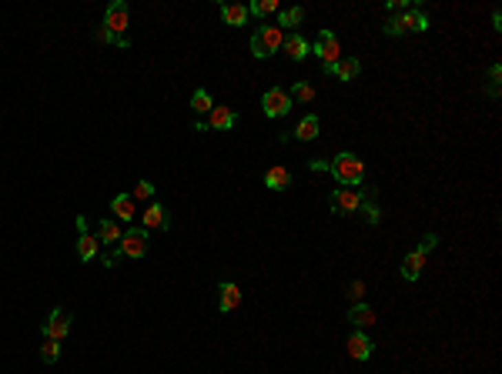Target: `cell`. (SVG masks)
Listing matches in <instances>:
<instances>
[{"label":"cell","instance_id":"9","mask_svg":"<svg viewBox=\"0 0 502 374\" xmlns=\"http://www.w3.org/2000/svg\"><path fill=\"white\" fill-rule=\"evenodd\" d=\"M141 227L144 231H168L171 227V211L164 204H151L148 211L141 214Z\"/></svg>","mask_w":502,"mask_h":374},{"label":"cell","instance_id":"5","mask_svg":"<svg viewBox=\"0 0 502 374\" xmlns=\"http://www.w3.org/2000/svg\"><path fill=\"white\" fill-rule=\"evenodd\" d=\"M292 107H295V100L288 97V91H281V87H268V91L261 94V110H265V117H272V121L285 117Z\"/></svg>","mask_w":502,"mask_h":374},{"label":"cell","instance_id":"7","mask_svg":"<svg viewBox=\"0 0 502 374\" xmlns=\"http://www.w3.org/2000/svg\"><path fill=\"white\" fill-rule=\"evenodd\" d=\"M71 311L67 307H54L47 314V321H44V338H50V341H64L67 334H71Z\"/></svg>","mask_w":502,"mask_h":374},{"label":"cell","instance_id":"4","mask_svg":"<svg viewBox=\"0 0 502 374\" xmlns=\"http://www.w3.org/2000/svg\"><path fill=\"white\" fill-rule=\"evenodd\" d=\"M148 244H151V231H144L141 224H131L124 234H121L118 250H121V257H144V254H148Z\"/></svg>","mask_w":502,"mask_h":374},{"label":"cell","instance_id":"1","mask_svg":"<svg viewBox=\"0 0 502 374\" xmlns=\"http://www.w3.org/2000/svg\"><path fill=\"white\" fill-rule=\"evenodd\" d=\"M328 174L335 177L342 187H362V180H365V164L358 161V154L342 150L335 161H328Z\"/></svg>","mask_w":502,"mask_h":374},{"label":"cell","instance_id":"32","mask_svg":"<svg viewBox=\"0 0 502 374\" xmlns=\"http://www.w3.org/2000/svg\"><path fill=\"white\" fill-rule=\"evenodd\" d=\"M134 200H151L154 198V184L151 180H138V187H134V194H131Z\"/></svg>","mask_w":502,"mask_h":374},{"label":"cell","instance_id":"12","mask_svg":"<svg viewBox=\"0 0 502 374\" xmlns=\"http://www.w3.org/2000/svg\"><path fill=\"white\" fill-rule=\"evenodd\" d=\"M372 338L365 334V331H355V334H349V358H355V361H369L372 358Z\"/></svg>","mask_w":502,"mask_h":374},{"label":"cell","instance_id":"6","mask_svg":"<svg viewBox=\"0 0 502 374\" xmlns=\"http://www.w3.org/2000/svg\"><path fill=\"white\" fill-rule=\"evenodd\" d=\"M312 54L322 60V71L325 67H331V64H338L342 60V47H338V37L331 34V30H322L318 34V40L312 44Z\"/></svg>","mask_w":502,"mask_h":374},{"label":"cell","instance_id":"35","mask_svg":"<svg viewBox=\"0 0 502 374\" xmlns=\"http://www.w3.org/2000/svg\"><path fill=\"white\" fill-rule=\"evenodd\" d=\"M77 234H87V218H84V214H77Z\"/></svg>","mask_w":502,"mask_h":374},{"label":"cell","instance_id":"28","mask_svg":"<svg viewBox=\"0 0 502 374\" xmlns=\"http://www.w3.org/2000/svg\"><path fill=\"white\" fill-rule=\"evenodd\" d=\"M191 107H195L198 114H211V107H215V100H211V94H208L204 87H198V91L191 94Z\"/></svg>","mask_w":502,"mask_h":374},{"label":"cell","instance_id":"21","mask_svg":"<svg viewBox=\"0 0 502 374\" xmlns=\"http://www.w3.org/2000/svg\"><path fill=\"white\" fill-rule=\"evenodd\" d=\"M121 234H124V231H121V224H118V221L104 218V221L98 224V234H94V237H98L100 244H118V241H121Z\"/></svg>","mask_w":502,"mask_h":374},{"label":"cell","instance_id":"17","mask_svg":"<svg viewBox=\"0 0 502 374\" xmlns=\"http://www.w3.org/2000/svg\"><path fill=\"white\" fill-rule=\"evenodd\" d=\"M328 77H338V80H355V77L362 74V64L355 60V57H342L338 64H331V67H325Z\"/></svg>","mask_w":502,"mask_h":374},{"label":"cell","instance_id":"16","mask_svg":"<svg viewBox=\"0 0 502 374\" xmlns=\"http://www.w3.org/2000/svg\"><path fill=\"white\" fill-rule=\"evenodd\" d=\"M238 304H241V288H238L234 281H225V284L218 288V307H221V314L234 311Z\"/></svg>","mask_w":502,"mask_h":374},{"label":"cell","instance_id":"22","mask_svg":"<svg viewBox=\"0 0 502 374\" xmlns=\"http://www.w3.org/2000/svg\"><path fill=\"white\" fill-rule=\"evenodd\" d=\"M98 254H100V241L94 234H80V237H77V257H80V261H94Z\"/></svg>","mask_w":502,"mask_h":374},{"label":"cell","instance_id":"13","mask_svg":"<svg viewBox=\"0 0 502 374\" xmlns=\"http://www.w3.org/2000/svg\"><path fill=\"white\" fill-rule=\"evenodd\" d=\"M422 268H426V254L422 250H408L405 257H402V277L405 281H419L422 277Z\"/></svg>","mask_w":502,"mask_h":374},{"label":"cell","instance_id":"24","mask_svg":"<svg viewBox=\"0 0 502 374\" xmlns=\"http://www.w3.org/2000/svg\"><path fill=\"white\" fill-rule=\"evenodd\" d=\"M389 37H402V34H408V10H402V14H392L385 27H382Z\"/></svg>","mask_w":502,"mask_h":374},{"label":"cell","instance_id":"30","mask_svg":"<svg viewBox=\"0 0 502 374\" xmlns=\"http://www.w3.org/2000/svg\"><path fill=\"white\" fill-rule=\"evenodd\" d=\"M281 7H278V0H254L248 7V14H254V17H268V14H278Z\"/></svg>","mask_w":502,"mask_h":374},{"label":"cell","instance_id":"23","mask_svg":"<svg viewBox=\"0 0 502 374\" xmlns=\"http://www.w3.org/2000/svg\"><path fill=\"white\" fill-rule=\"evenodd\" d=\"M305 21V10L301 7H285V10H278V30H295V27Z\"/></svg>","mask_w":502,"mask_h":374},{"label":"cell","instance_id":"37","mask_svg":"<svg viewBox=\"0 0 502 374\" xmlns=\"http://www.w3.org/2000/svg\"><path fill=\"white\" fill-rule=\"evenodd\" d=\"M492 27H496V30H502V14H499V10H492Z\"/></svg>","mask_w":502,"mask_h":374},{"label":"cell","instance_id":"33","mask_svg":"<svg viewBox=\"0 0 502 374\" xmlns=\"http://www.w3.org/2000/svg\"><path fill=\"white\" fill-rule=\"evenodd\" d=\"M439 248V234H426L422 241H419V248L415 250H422V254H428V250H435Z\"/></svg>","mask_w":502,"mask_h":374},{"label":"cell","instance_id":"14","mask_svg":"<svg viewBox=\"0 0 502 374\" xmlns=\"http://www.w3.org/2000/svg\"><path fill=\"white\" fill-rule=\"evenodd\" d=\"M349 325H355L358 331H365V327H372L375 325V307L372 304H351L349 307Z\"/></svg>","mask_w":502,"mask_h":374},{"label":"cell","instance_id":"2","mask_svg":"<svg viewBox=\"0 0 502 374\" xmlns=\"http://www.w3.org/2000/svg\"><path fill=\"white\" fill-rule=\"evenodd\" d=\"M372 191H378V187H338V191H331L328 207H331V214H338V218L355 214V211L362 207L365 194H372Z\"/></svg>","mask_w":502,"mask_h":374},{"label":"cell","instance_id":"18","mask_svg":"<svg viewBox=\"0 0 502 374\" xmlns=\"http://www.w3.org/2000/svg\"><path fill=\"white\" fill-rule=\"evenodd\" d=\"M248 7L245 3H221V21H225L228 27H245L248 24Z\"/></svg>","mask_w":502,"mask_h":374},{"label":"cell","instance_id":"20","mask_svg":"<svg viewBox=\"0 0 502 374\" xmlns=\"http://www.w3.org/2000/svg\"><path fill=\"white\" fill-rule=\"evenodd\" d=\"M111 214L118 218V221H134V198L131 194H118V198L111 200Z\"/></svg>","mask_w":502,"mask_h":374},{"label":"cell","instance_id":"34","mask_svg":"<svg viewBox=\"0 0 502 374\" xmlns=\"http://www.w3.org/2000/svg\"><path fill=\"white\" fill-rule=\"evenodd\" d=\"M308 171H328V161H322V157H312V161H308Z\"/></svg>","mask_w":502,"mask_h":374},{"label":"cell","instance_id":"15","mask_svg":"<svg viewBox=\"0 0 502 374\" xmlns=\"http://www.w3.org/2000/svg\"><path fill=\"white\" fill-rule=\"evenodd\" d=\"M281 47H285V54H288V57H292L295 64H301V60H305V57L312 54V44H308V40H305L301 34H288V37L281 40Z\"/></svg>","mask_w":502,"mask_h":374},{"label":"cell","instance_id":"31","mask_svg":"<svg viewBox=\"0 0 502 374\" xmlns=\"http://www.w3.org/2000/svg\"><path fill=\"white\" fill-rule=\"evenodd\" d=\"M499 80H502V64H492L489 67V97L499 100Z\"/></svg>","mask_w":502,"mask_h":374},{"label":"cell","instance_id":"36","mask_svg":"<svg viewBox=\"0 0 502 374\" xmlns=\"http://www.w3.org/2000/svg\"><path fill=\"white\" fill-rule=\"evenodd\" d=\"M351 301H358L362 298V281H355V284H351V294H349Z\"/></svg>","mask_w":502,"mask_h":374},{"label":"cell","instance_id":"3","mask_svg":"<svg viewBox=\"0 0 502 374\" xmlns=\"http://www.w3.org/2000/svg\"><path fill=\"white\" fill-rule=\"evenodd\" d=\"M281 40H285V30H278V27H258L254 34H251V57H258V60H268L278 47H281Z\"/></svg>","mask_w":502,"mask_h":374},{"label":"cell","instance_id":"11","mask_svg":"<svg viewBox=\"0 0 502 374\" xmlns=\"http://www.w3.org/2000/svg\"><path fill=\"white\" fill-rule=\"evenodd\" d=\"M204 124H208V130H231V127L238 124V114H234L231 107H218V104H215Z\"/></svg>","mask_w":502,"mask_h":374},{"label":"cell","instance_id":"25","mask_svg":"<svg viewBox=\"0 0 502 374\" xmlns=\"http://www.w3.org/2000/svg\"><path fill=\"white\" fill-rule=\"evenodd\" d=\"M375 198H378V191H372V194H365V200H362V218H365V224H378L382 221V211H378V204H375Z\"/></svg>","mask_w":502,"mask_h":374},{"label":"cell","instance_id":"10","mask_svg":"<svg viewBox=\"0 0 502 374\" xmlns=\"http://www.w3.org/2000/svg\"><path fill=\"white\" fill-rule=\"evenodd\" d=\"M261 180H265V187H268V191H278V194H281V191H288V187H292V180H295V177H292V171H288L285 164H275V167H268V171H265Z\"/></svg>","mask_w":502,"mask_h":374},{"label":"cell","instance_id":"27","mask_svg":"<svg viewBox=\"0 0 502 374\" xmlns=\"http://www.w3.org/2000/svg\"><path fill=\"white\" fill-rule=\"evenodd\" d=\"M288 97L298 100V104H312V100H315V87H312L308 80H295L292 91H288Z\"/></svg>","mask_w":502,"mask_h":374},{"label":"cell","instance_id":"26","mask_svg":"<svg viewBox=\"0 0 502 374\" xmlns=\"http://www.w3.org/2000/svg\"><path fill=\"white\" fill-rule=\"evenodd\" d=\"M432 21H428V14L422 7H408V30H415V34H426Z\"/></svg>","mask_w":502,"mask_h":374},{"label":"cell","instance_id":"19","mask_svg":"<svg viewBox=\"0 0 502 374\" xmlns=\"http://www.w3.org/2000/svg\"><path fill=\"white\" fill-rule=\"evenodd\" d=\"M292 134H295L298 141H315V137L322 134V121H318V114H305Z\"/></svg>","mask_w":502,"mask_h":374},{"label":"cell","instance_id":"29","mask_svg":"<svg viewBox=\"0 0 502 374\" xmlns=\"http://www.w3.org/2000/svg\"><path fill=\"white\" fill-rule=\"evenodd\" d=\"M41 361H44V364H57V361H61V341L44 338V344H41Z\"/></svg>","mask_w":502,"mask_h":374},{"label":"cell","instance_id":"8","mask_svg":"<svg viewBox=\"0 0 502 374\" xmlns=\"http://www.w3.org/2000/svg\"><path fill=\"white\" fill-rule=\"evenodd\" d=\"M104 30L114 34V37H127V3L124 0H114L104 10Z\"/></svg>","mask_w":502,"mask_h":374}]
</instances>
